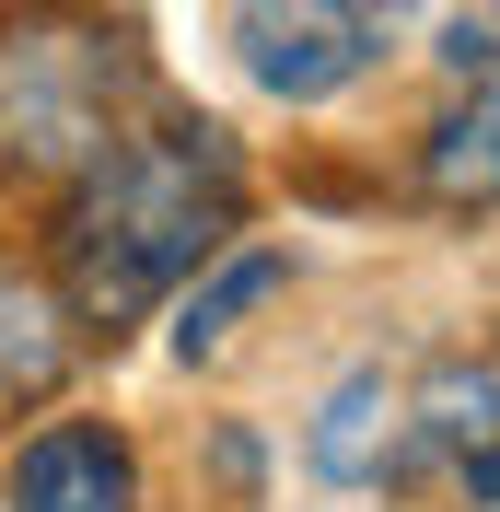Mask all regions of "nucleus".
I'll return each mask as SVG.
<instances>
[{
  "label": "nucleus",
  "mask_w": 500,
  "mask_h": 512,
  "mask_svg": "<svg viewBox=\"0 0 500 512\" xmlns=\"http://www.w3.org/2000/svg\"><path fill=\"white\" fill-rule=\"evenodd\" d=\"M0 512H140V454L105 419H47L24 431L12 478H0Z\"/></svg>",
  "instance_id": "obj_4"
},
{
  "label": "nucleus",
  "mask_w": 500,
  "mask_h": 512,
  "mask_svg": "<svg viewBox=\"0 0 500 512\" xmlns=\"http://www.w3.org/2000/svg\"><path fill=\"white\" fill-rule=\"evenodd\" d=\"M419 35V0H233V59L268 105H338Z\"/></svg>",
  "instance_id": "obj_3"
},
{
  "label": "nucleus",
  "mask_w": 500,
  "mask_h": 512,
  "mask_svg": "<svg viewBox=\"0 0 500 512\" xmlns=\"http://www.w3.org/2000/svg\"><path fill=\"white\" fill-rule=\"evenodd\" d=\"M268 291H280V245H245V256L221 245L210 268L187 280V303H175V350H187V361H210L221 338H233V326L268 303Z\"/></svg>",
  "instance_id": "obj_8"
},
{
  "label": "nucleus",
  "mask_w": 500,
  "mask_h": 512,
  "mask_svg": "<svg viewBox=\"0 0 500 512\" xmlns=\"http://www.w3.org/2000/svg\"><path fill=\"white\" fill-rule=\"evenodd\" d=\"M140 59L94 12H24L0 24V175L12 187H70L82 163L117 152Z\"/></svg>",
  "instance_id": "obj_2"
},
{
  "label": "nucleus",
  "mask_w": 500,
  "mask_h": 512,
  "mask_svg": "<svg viewBox=\"0 0 500 512\" xmlns=\"http://www.w3.org/2000/svg\"><path fill=\"white\" fill-rule=\"evenodd\" d=\"M454 466H466V501H477V512H500V431H489L477 454H454Z\"/></svg>",
  "instance_id": "obj_10"
},
{
  "label": "nucleus",
  "mask_w": 500,
  "mask_h": 512,
  "mask_svg": "<svg viewBox=\"0 0 500 512\" xmlns=\"http://www.w3.org/2000/svg\"><path fill=\"white\" fill-rule=\"evenodd\" d=\"M59 373H70V326H59V303H47L35 280H0V408L47 396Z\"/></svg>",
  "instance_id": "obj_9"
},
{
  "label": "nucleus",
  "mask_w": 500,
  "mask_h": 512,
  "mask_svg": "<svg viewBox=\"0 0 500 512\" xmlns=\"http://www.w3.org/2000/svg\"><path fill=\"white\" fill-rule=\"evenodd\" d=\"M245 222V152L233 128L210 117H175V128H140L117 152L70 175V210H59V291H70V326L94 338H128V326L175 303V291L210 268Z\"/></svg>",
  "instance_id": "obj_1"
},
{
  "label": "nucleus",
  "mask_w": 500,
  "mask_h": 512,
  "mask_svg": "<svg viewBox=\"0 0 500 512\" xmlns=\"http://www.w3.org/2000/svg\"><path fill=\"white\" fill-rule=\"evenodd\" d=\"M419 187L442 210H500V82H454V105L419 140Z\"/></svg>",
  "instance_id": "obj_6"
},
{
  "label": "nucleus",
  "mask_w": 500,
  "mask_h": 512,
  "mask_svg": "<svg viewBox=\"0 0 500 512\" xmlns=\"http://www.w3.org/2000/svg\"><path fill=\"white\" fill-rule=\"evenodd\" d=\"M500 431V373H477V361H442L419 396H407V443H396V478L419 466V454H477Z\"/></svg>",
  "instance_id": "obj_7"
},
{
  "label": "nucleus",
  "mask_w": 500,
  "mask_h": 512,
  "mask_svg": "<svg viewBox=\"0 0 500 512\" xmlns=\"http://www.w3.org/2000/svg\"><path fill=\"white\" fill-rule=\"evenodd\" d=\"M396 443H407V384L396 373H349L326 408H314V431H303V466L326 489H373V478H396Z\"/></svg>",
  "instance_id": "obj_5"
}]
</instances>
